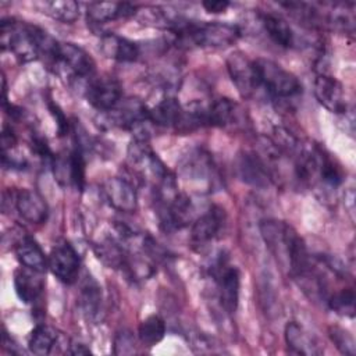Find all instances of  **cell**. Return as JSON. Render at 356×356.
I'll return each instance as SVG.
<instances>
[{
    "label": "cell",
    "instance_id": "f546056e",
    "mask_svg": "<svg viewBox=\"0 0 356 356\" xmlns=\"http://www.w3.org/2000/svg\"><path fill=\"white\" fill-rule=\"evenodd\" d=\"M330 337L332 339V342L335 343V346L345 355H355V342L353 338L350 337L349 332L343 331L342 328H332L330 331Z\"/></svg>",
    "mask_w": 356,
    "mask_h": 356
},
{
    "label": "cell",
    "instance_id": "d6986e66",
    "mask_svg": "<svg viewBox=\"0 0 356 356\" xmlns=\"http://www.w3.org/2000/svg\"><path fill=\"white\" fill-rule=\"evenodd\" d=\"M15 254L18 261L26 268L38 273H44L47 268V257L32 236L25 235L18 241L15 246Z\"/></svg>",
    "mask_w": 356,
    "mask_h": 356
},
{
    "label": "cell",
    "instance_id": "9a60e30c",
    "mask_svg": "<svg viewBox=\"0 0 356 356\" xmlns=\"http://www.w3.org/2000/svg\"><path fill=\"white\" fill-rule=\"evenodd\" d=\"M100 49L107 58L121 63H132L139 57L138 44L115 33L103 35L100 39Z\"/></svg>",
    "mask_w": 356,
    "mask_h": 356
},
{
    "label": "cell",
    "instance_id": "836d02e7",
    "mask_svg": "<svg viewBox=\"0 0 356 356\" xmlns=\"http://www.w3.org/2000/svg\"><path fill=\"white\" fill-rule=\"evenodd\" d=\"M68 353H71V355H89L90 349L86 345L81 343V342H72L70 345Z\"/></svg>",
    "mask_w": 356,
    "mask_h": 356
},
{
    "label": "cell",
    "instance_id": "d6a6232c",
    "mask_svg": "<svg viewBox=\"0 0 356 356\" xmlns=\"http://www.w3.org/2000/svg\"><path fill=\"white\" fill-rule=\"evenodd\" d=\"M202 6L207 13L220 14V13H224L229 7V3L225 0H209V1H203Z\"/></svg>",
    "mask_w": 356,
    "mask_h": 356
},
{
    "label": "cell",
    "instance_id": "5bb4252c",
    "mask_svg": "<svg viewBox=\"0 0 356 356\" xmlns=\"http://www.w3.org/2000/svg\"><path fill=\"white\" fill-rule=\"evenodd\" d=\"M136 14V7L129 3L97 1L90 3L86 8V17L90 24L102 25L118 18H127Z\"/></svg>",
    "mask_w": 356,
    "mask_h": 356
},
{
    "label": "cell",
    "instance_id": "44dd1931",
    "mask_svg": "<svg viewBox=\"0 0 356 356\" xmlns=\"http://www.w3.org/2000/svg\"><path fill=\"white\" fill-rule=\"evenodd\" d=\"M285 342L289 352L296 355H317L320 353L318 346L310 334L296 321H289L285 325Z\"/></svg>",
    "mask_w": 356,
    "mask_h": 356
},
{
    "label": "cell",
    "instance_id": "30bf717a",
    "mask_svg": "<svg viewBox=\"0 0 356 356\" xmlns=\"http://www.w3.org/2000/svg\"><path fill=\"white\" fill-rule=\"evenodd\" d=\"M103 193L111 207L121 213H134L138 206L135 186L125 178L111 177L103 184Z\"/></svg>",
    "mask_w": 356,
    "mask_h": 356
},
{
    "label": "cell",
    "instance_id": "7402d4cb",
    "mask_svg": "<svg viewBox=\"0 0 356 356\" xmlns=\"http://www.w3.org/2000/svg\"><path fill=\"white\" fill-rule=\"evenodd\" d=\"M79 303L88 318L93 320L99 316L102 309V288L90 275H86L81 285Z\"/></svg>",
    "mask_w": 356,
    "mask_h": 356
},
{
    "label": "cell",
    "instance_id": "277c9868",
    "mask_svg": "<svg viewBox=\"0 0 356 356\" xmlns=\"http://www.w3.org/2000/svg\"><path fill=\"white\" fill-rule=\"evenodd\" d=\"M211 274L218 284V298L225 313H235L239 302L241 277L238 268L227 266V261L220 257L211 267Z\"/></svg>",
    "mask_w": 356,
    "mask_h": 356
},
{
    "label": "cell",
    "instance_id": "603a6c76",
    "mask_svg": "<svg viewBox=\"0 0 356 356\" xmlns=\"http://www.w3.org/2000/svg\"><path fill=\"white\" fill-rule=\"evenodd\" d=\"M57 342H58V334L54 328L44 324H38L29 335L28 348H29V352H32L33 355L46 356L53 352Z\"/></svg>",
    "mask_w": 356,
    "mask_h": 356
},
{
    "label": "cell",
    "instance_id": "ac0fdd59",
    "mask_svg": "<svg viewBox=\"0 0 356 356\" xmlns=\"http://www.w3.org/2000/svg\"><path fill=\"white\" fill-rule=\"evenodd\" d=\"M184 108L175 97H165L160 100L154 107L149 108V121L159 127L179 128L182 121Z\"/></svg>",
    "mask_w": 356,
    "mask_h": 356
},
{
    "label": "cell",
    "instance_id": "8992f818",
    "mask_svg": "<svg viewBox=\"0 0 356 356\" xmlns=\"http://www.w3.org/2000/svg\"><path fill=\"white\" fill-rule=\"evenodd\" d=\"M157 216L161 229L165 232L184 228L191 218V200L186 195L177 192L167 200H157Z\"/></svg>",
    "mask_w": 356,
    "mask_h": 356
},
{
    "label": "cell",
    "instance_id": "7c38bea8",
    "mask_svg": "<svg viewBox=\"0 0 356 356\" xmlns=\"http://www.w3.org/2000/svg\"><path fill=\"white\" fill-rule=\"evenodd\" d=\"M18 214L31 224H42L49 216V207L43 196L33 189H19L14 196Z\"/></svg>",
    "mask_w": 356,
    "mask_h": 356
},
{
    "label": "cell",
    "instance_id": "4316f807",
    "mask_svg": "<svg viewBox=\"0 0 356 356\" xmlns=\"http://www.w3.org/2000/svg\"><path fill=\"white\" fill-rule=\"evenodd\" d=\"M46 8L51 18L63 24H72L79 18V4L74 0L50 1L46 4Z\"/></svg>",
    "mask_w": 356,
    "mask_h": 356
},
{
    "label": "cell",
    "instance_id": "52a82bcc",
    "mask_svg": "<svg viewBox=\"0 0 356 356\" xmlns=\"http://www.w3.org/2000/svg\"><path fill=\"white\" fill-rule=\"evenodd\" d=\"M227 70L242 97H249L259 89L254 61L249 60L243 53L235 51L229 54L227 58Z\"/></svg>",
    "mask_w": 356,
    "mask_h": 356
},
{
    "label": "cell",
    "instance_id": "484cf974",
    "mask_svg": "<svg viewBox=\"0 0 356 356\" xmlns=\"http://www.w3.org/2000/svg\"><path fill=\"white\" fill-rule=\"evenodd\" d=\"M165 335V323L164 320L157 316L152 314L140 321L138 327V337L140 342L146 346H153L159 343Z\"/></svg>",
    "mask_w": 356,
    "mask_h": 356
},
{
    "label": "cell",
    "instance_id": "2e32d148",
    "mask_svg": "<svg viewBox=\"0 0 356 356\" xmlns=\"http://www.w3.org/2000/svg\"><path fill=\"white\" fill-rule=\"evenodd\" d=\"M40 274L26 267L18 268L14 273V288L21 302L33 303L40 298L44 286Z\"/></svg>",
    "mask_w": 356,
    "mask_h": 356
},
{
    "label": "cell",
    "instance_id": "ffe728a7",
    "mask_svg": "<svg viewBox=\"0 0 356 356\" xmlns=\"http://www.w3.org/2000/svg\"><path fill=\"white\" fill-rule=\"evenodd\" d=\"M261 25L268 38L280 47L289 49L295 44V35L289 24L277 14L267 13L261 15Z\"/></svg>",
    "mask_w": 356,
    "mask_h": 356
},
{
    "label": "cell",
    "instance_id": "6da1fadb",
    "mask_svg": "<svg viewBox=\"0 0 356 356\" xmlns=\"http://www.w3.org/2000/svg\"><path fill=\"white\" fill-rule=\"evenodd\" d=\"M260 231L267 248L293 278L302 280L312 271L306 245L291 225L284 221L264 220Z\"/></svg>",
    "mask_w": 356,
    "mask_h": 356
},
{
    "label": "cell",
    "instance_id": "4fadbf2b",
    "mask_svg": "<svg viewBox=\"0 0 356 356\" xmlns=\"http://www.w3.org/2000/svg\"><path fill=\"white\" fill-rule=\"evenodd\" d=\"M225 222L224 209L211 206L203 216H200L191 228V241L195 245H206L214 239Z\"/></svg>",
    "mask_w": 356,
    "mask_h": 356
},
{
    "label": "cell",
    "instance_id": "1f68e13d",
    "mask_svg": "<svg viewBox=\"0 0 356 356\" xmlns=\"http://www.w3.org/2000/svg\"><path fill=\"white\" fill-rule=\"evenodd\" d=\"M49 110L51 113V115L54 117L56 122H57V131H58V135L60 136H64L67 135V132L70 131V124H68V120L65 117V114L63 113V110L53 102L49 103Z\"/></svg>",
    "mask_w": 356,
    "mask_h": 356
},
{
    "label": "cell",
    "instance_id": "9c48e42d",
    "mask_svg": "<svg viewBox=\"0 0 356 356\" xmlns=\"http://www.w3.org/2000/svg\"><path fill=\"white\" fill-rule=\"evenodd\" d=\"M85 96L90 106L99 111L106 113L118 104L122 96V89L117 79L103 76L89 82L85 90Z\"/></svg>",
    "mask_w": 356,
    "mask_h": 356
},
{
    "label": "cell",
    "instance_id": "f1b7e54d",
    "mask_svg": "<svg viewBox=\"0 0 356 356\" xmlns=\"http://www.w3.org/2000/svg\"><path fill=\"white\" fill-rule=\"evenodd\" d=\"M70 184L82 191L85 186V157L81 146H75L68 154Z\"/></svg>",
    "mask_w": 356,
    "mask_h": 356
},
{
    "label": "cell",
    "instance_id": "e0dca14e",
    "mask_svg": "<svg viewBox=\"0 0 356 356\" xmlns=\"http://www.w3.org/2000/svg\"><path fill=\"white\" fill-rule=\"evenodd\" d=\"M239 177L253 186H267L270 184V171L266 163L257 154L245 153L238 159Z\"/></svg>",
    "mask_w": 356,
    "mask_h": 356
},
{
    "label": "cell",
    "instance_id": "cb8c5ba5",
    "mask_svg": "<svg viewBox=\"0 0 356 356\" xmlns=\"http://www.w3.org/2000/svg\"><path fill=\"white\" fill-rule=\"evenodd\" d=\"M95 253L97 259L110 268H122L128 257L124 246L114 239H104L96 243Z\"/></svg>",
    "mask_w": 356,
    "mask_h": 356
},
{
    "label": "cell",
    "instance_id": "3957f363",
    "mask_svg": "<svg viewBox=\"0 0 356 356\" xmlns=\"http://www.w3.org/2000/svg\"><path fill=\"white\" fill-rule=\"evenodd\" d=\"M53 63L72 78H88L95 72V61L90 54L70 42H58Z\"/></svg>",
    "mask_w": 356,
    "mask_h": 356
},
{
    "label": "cell",
    "instance_id": "8fae6325",
    "mask_svg": "<svg viewBox=\"0 0 356 356\" xmlns=\"http://www.w3.org/2000/svg\"><path fill=\"white\" fill-rule=\"evenodd\" d=\"M314 96L317 102L325 107L328 111L341 114L346 111V99L343 86L338 79L331 75L320 74L314 79L313 85Z\"/></svg>",
    "mask_w": 356,
    "mask_h": 356
},
{
    "label": "cell",
    "instance_id": "ba28073f",
    "mask_svg": "<svg viewBox=\"0 0 356 356\" xmlns=\"http://www.w3.org/2000/svg\"><path fill=\"white\" fill-rule=\"evenodd\" d=\"M113 127L124 129H135L145 121H149V108L139 99H121L117 106L106 111Z\"/></svg>",
    "mask_w": 356,
    "mask_h": 356
},
{
    "label": "cell",
    "instance_id": "7a4b0ae2",
    "mask_svg": "<svg viewBox=\"0 0 356 356\" xmlns=\"http://www.w3.org/2000/svg\"><path fill=\"white\" fill-rule=\"evenodd\" d=\"M254 68L259 88H264L271 97L293 99L302 93L300 81L280 64L271 60L257 58L254 60Z\"/></svg>",
    "mask_w": 356,
    "mask_h": 356
},
{
    "label": "cell",
    "instance_id": "d4e9b609",
    "mask_svg": "<svg viewBox=\"0 0 356 356\" xmlns=\"http://www.w3.org/2000/svg\"><path fill=\"white\" fill-rule=\"evenodd\" d=\"M206 125L225 127L234 118L235 103L227 97H220L214 100L206 110Z\"/></svg>",
    "mask_w": 356,
    "mask_h": 356
},
{
    "label": "cell",
    "instance_id": "83f0119b",
    "mask_svg": "<svg viewBox=\"0 0 356 356\" xmlns=\"http://www.w3.org/2000/svg\"><path fill=\"white\" fill-rule=\"evenodd\" d=\"M327 305L331 310L341 316L353 317L355 316V292L352 288H343L330 298H327Z\"/></svg>",
    "mask_w": 356,
    "mask_h": 356
},
{
    "label": "cell",
    "instance_id": "4dcf8cb0",
    "mask_svg": "<svg viewBox=\"0 0 356 356\" xmlns=\"http://www.w3.org/2000/svg\"><path fill=\"white\" fill-rule=\"evenodd\" d=\"M135 352V341L129 331L122 330L117 332L114 338V353L115 355H129Z\"/></svg>",
    "mask_w": 356,
    "mask_h": 356
},
{
    "label": "cell",
    "instance_id": "5b68a950",
    "mask_svg": "<svg viewBox=\"0 0 356 356\" xmlns=\"http://www.w3.org/2000/svg\"><path fill=\"white\" fill-rule=\"evenodd\" d=\"M47 267L64 284H74L79 275L81 260L74 246L64 241L57 243L47 256Z\"/></svg>",
    "mask_w": 356,
    "mask_h": 356
}]
</instances>
